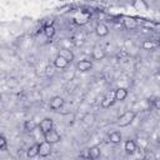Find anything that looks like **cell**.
<instances>
[{"instance_id": "6da1fadb", "label": "cell", "mask_w": 160, "mask_h": 160, "mask_svg": "<svg viewBox=\"0 0 160 160\" xmlns=\"http://www.w3.org/2000/svg\"><path fill=\"white\" fill-rule=\"evenodd\" d=\"M136 116V112L135 111H131V110H128L125 111L124 114H121L119 118H118V121H116V125L120 126V128H125V126H129L134 119Z\"/></svg>"}, {"instance_id": "7a4b0ae2", "label": "cell", "mask_w": 160, "mask_h": 160, "mask_svg": "<svg viewBox=\"0 0 160 160\" xmlns=\"http://www.w3.org/2000/svg\"><path fill=\"white\" fill-rule=\"evenodd\" d=\"M89 20H90V14L86 11H79L74 15V22L76 25H80V26L85 25L89 22Z\"/></svg>"}, {"instance_id": "3957f363", "label": "cell", "mask_w": 160, "mask_h": 160, "mask_svg": "<svg viewBox=\"0 0 160 160\" xmlns=\"http://www.w3.org/2000/svg\"><path fill=\"white\" fill-rule=\"evenodd\" d=\"M105 56H106V52H105V50H104L100 45H95V46L92 48V50H91V58H92V60L100 61V60H102Z\"/></svg>"}, {"instance_id": "277c9868", "label": "cell", "mask_w": 160, "mask_h": 160, "mask_svg": "<svg viewBox=\"0 0 160 160\" xmlns=\"http://www.w3.org/2000/svg\"><path fill=\"white\" fill-rule=\"evenodd\" d=\"M51 142H49V141H42V142H40L39 144V155L41 156V158H46V156H49L50 154H51Z\"/></svg>"}, {"instance_id": "5b68a950", "label": "cell", "mask_w": 160, "mask_h": 160, "mask_svg": "<svg viewBox=\"0 0 160 160\" xmlns=\"http://www.w3.org/2000/svg\"><path fill=\"white\" fill-rule=\"evenodd\" d=\"M52 128H54V121H52V119H50V118L42 119V120L40 121V124H39V129H40V131H41L42 134H45V132L52 130Z\"/></svg>"}, {"instance_id": "8992f818", "label": "cell", "mask_w": 160, "mask_h": 160, "mask_svg": "<svg viewBox=\"0 0 160 160\" xmlns=\"http://www.w3.org/2000/svg\"><path fill=\"white\" fill-rule=\"evenodd\" d=\"M115 101H116V99H115V91H110V92H108V94L105 95V98L101 100V108L108 109V108H110Z\"/></svg>"}, {"instance_id": "52a82bcc", "label": "cell", "mask_w": 160, "mask_h": 160, "mask_svg": "<svg viewBox=\"0 0 160 160\" xmlns=\"http://www.w3.org/2000/svg\"><path fill=\"white\" fill-rule=\"evenodd\" d=\"M44 139H45L46 141L51 142V144H56V142H59V141L61 140V136L59 135L58 131H55V130L52 129V130H50V131H48V132L44 134Z\"/></svg>"}, {"instance_id": "ba28073f", "label": "cell", "mask_w": 160, "mask_h": 160, "mask_svg": "<svg viewBox=\"0 0 160 160\" xmlns=\"http://www.w3.org/2000/svg\"><path fill=\"white\" fill-rule=\"evenodd\" d=\"M62 105H64V99L61 96H54V98H51V100L49 102V108L51 110H54V111L61 109Z\"/></svg>"}, {"instance_id": "9c48e42d", "label": "cell", "mask_w": 160, "mask_h": 160, "mask_svg": "<svg viewBox=\"0 0 160 160\" xmlns=\"http://www.w3.org/2000/svg\"><path fill=\"white\" fill-rule=\"evenodd\" d=\"M91 69H92V62L90 60H80L76 64V70L78 71L86 72V71H90Z\"/></svg>"}, {"instance_id": "30bf717a", "label": "cell", "mask_w": 160, "mask_h": 160, "mask_svg": "<svg viewBox=\"0 0 160 160\" xmlns=\"http://www.w3.org/2000/svg\"><path fill=\"white\" fill-rule=\"evenodd\" d=\"M122 25L125 29H129V30H134L138 28V21L134 19V18H130V16H125L122 19Z\"/></svg>"}, {"instance_id": "8fae6325", "label": "cell", "mask_w": 160, "mask_h": 160, "mask_svg": "<svg viewBox=\"0 0 160 160\" xmlns=\"http://www.w3.org/2000/svg\"><path fill=\"white\" fill-rule=\"evenodd\" d=\"M95 34L99 36V38H104L109 34V28L108 25H105L104 22H99L96 26H95Z\"/></svg>"}, {"instance_id": "7c38bea8", "label": "cell", "mask_w": 160, "mask_h": 160, "mask_svg": "<svg viewBox=\"0 0 160 160\" xmlns=\"http://www.w3.org/2000/svg\"><path fill=\"white\" fill-rule=\"evenodd\" d=\"M132 8L138 11H146L149 10V5L145 0H134L132 1Z\"/></svg>"}, {"instance_id": "4fadbf2b", "label": "cell", "mask_w": 160, "mask_h": 160, "mask_svg": "<svg viewBox=\"0 0 160 160\" xmlns=\"http://www.w3.org/2000/svg\"><path fill=\"white\" fill-rule=\"evenodd\" d=\"M58 55H60V56H62L65 60H68L69 62H71L72 60H74V54H72V51L70 50V49H66V48H61L60 50H59V54Z\"/></svg>"}, {"instance_id": "5bb4252c", "label": "cell", "mask_w": 160, "mask_h": 160, "mask_svg": "<svg viewBox=\"0 0 160 160\" xmlns=\"http://www.w3.org/2000/svg\"><path fill=\"white\" fill-rule=\"evenodd\" d=\"M124 150H125V152L129 154V155L134 154L135 150H136V144H135V141H134V140H130V139L126 140L125 144H124Z\"/></svg>"}, {"instance_id": "9a60e30c", "label": "cell", "mask_w": 160, "mask_h": 160, "mask_svg": "<svg viewBox=\"0 0 160 160\" xmlns=\"http://www.w3.org/2000/svg\"><path fill=\"white\" fill-rule=\"evenodd\" d=\"M54 65H55V68H56V69H65V68H68L69 61H68V60H65L62 56L58 55V56L55 58V60H54Z\"/></svg>"}, {"instance_id": "2e32d148", "label": "cell", "mask_w": 160, "mask_h": 160, "mask_svg": "<svg viewBox=\"0 0 160 160\" xmlns=\"http://www.w3.org/2000/svg\"><path fill=\"white\" fill-rule=\"evenodd\" d=\"M128 96V89L125 88H119L115 90V99L116 101H124Z\"/></svg>"}, {"instance_id": "e0dca14e", "label": "cell", "mask_w": 160, "mask_h": 160, "mask_svg": "<svg viewBox=\"0 0 160 160\" xmlns=\"http://www.w3.org/2000/svg\"><path fill=\"white\" fill-rule=\"evenodd\" d=\"M122 140V136H121V132L119 131H112L109 134V141L112 142V144H120Z\"/></svg>"}, {"instance_id": "ac0fdd59", "label": "cell", "mask_w": 160, "mask_h": 160, "mask_svg": "<svg viewBox=\"0 0 160 160\" xmlns=\"http://www.w3.org/2000/svg\"><path fill=\"white\" fill-rule=\"evenodd\" d=\"M81 121H82V124H84V125H86V126H91V125L95 122V115H94V114L88 112V114H85V115L82 116Z\"/></svg>"}, {"instance_id": "d6986e66", "label": "cell", "mask_w": 160, "mask_h": 160, "mask_svg": "<svg viewBox=\"0 0 160 160\" xmlns=\"http://www.w3.org/2000/svg\"><path fill=\"white\" fill-rule=\"evenodd\" d=\"M26 155H28V158H30V159L38 156V155H39V144H34V145H31V146L28 149Z\"/></svg>"}, {"instance_id": "ffe728a7", "label": "cell", "mask_w": 160, "mask_h": 160, "mask_svg": "<svg viewBox=\"0 0 160 160\" xmlns=\"http://www.w3.org/2000/svg\"><path fill=\"white\" fill-rule=\"evenodd\" d=\"M88 151H89V159H98L101 155V151L98 146H91L90 149H88Z\"/></svg>"}, {"instance_id": "44dd1931", "label": "cell", "mask_w": 160, "mask_h": 160, "mask_svg": "<svg viewBox=\"0 0 160 160\" xmlns=\"http://www.w3.org/2000/svg\"><path fill=\"white\" fill-rule=\"evenodd\" d=\"M55 28H54V25L52 24H48V25H45V28H44V34H45V36L46 38H49V39H51L54 35H55Z\"/></svg>"}, {"instance_id": "7402d4cb", "label": "cell", "mask_w": 160, "mask_h": 160, "mask_svg": "<svg viewBox=\"0 0 160 160\" xmlns=\"http://www.w3.org/2000/svg\"><path fill=\"white\" fill-rule=\"evenodd\" d=\"M36 126H38V124H36L34 120H26V121L24 122V129H25L26 131H29V132H32V131L36 129Z\"/></svg>"}, {"instance_id": "603a6c76", "label": "cell", "mask_w": 160, "mask_h": 160, "mask_svg": "<svg viewBox=\"0 0 160 160\" xmlns=\"http://www.w3.org/2000/svg\"><path fill=\"white\" fill-rule=\"evenodd\" d=\"M141 48L144 50H152L156 48V42H154L152 40H144L141 44Z\"/></svg>"}, {"instance_id": "cb8c5ba5", "label": "cell", "mask_w": 160, "mask_h": 160, "mask_svg": "<svg viewBox=\"0 0 160 160\" xmlns=\"http://www.w3.org/2000/svg\"><path fill=\"white\" fill-rule=\"evenodd\" d=\"M54 69H55V65H54V64H52V65H48V66L45 68V74H46V76H49V78L52 76L54 72H55Z\"/></svg>"}, {"instance_id": "d4e9b609", "label": "cell", "mask_w": 160, "mask_h": 160, "mask_svg": "<svg viewBox=\"0 0 160 160\" xmlns=\"http://www.w3.org/2000/svg\"><path fill=\"white\" fill-rule=\"evenodd\" d=\"M6 146H8V141H6L5 136L1 135V136H0V150H1V151L6 150Z\"/></svg>"}, {"instance_id": "484cf974", "label": "cell", "mask_w": 160, "mask_h": 160, "mask_svg": "<svg viewBox=\"0 0 160 160\" xmlns=\"http://www.w3.org/2000/svg\"><path fill=\"white\" fill-rule=\"evenodd\" d=\"M154 108L158 109V110H160V96L154 100Z\"/></svg>"}, {"instance_id": "4316f807", "label": "cell", "mask_w": 160, "mask_h": 160, "mask_svg": "<svg viewBox=\"0 0 160 160\" xmlns=\"http://www.w3.org/2000/svg\"><path fill=\"white\" fill-rule=\"evenodd\" d=\"M158 75H159V76H160V69H159V70H158Z\"/></svg>"}, {"instance_id": "83f0119b", "label": "cell", "mask_w": 160, "mask_h": 160, "mask_svg": "<svg viewBox=\"0 0 160 160\" xmlns=\"http://www.w3.org/2000/svg\"><path fill=\"white\" fill-rule=\"evenodd\" d=\"M159 45H160V41H159Z\"/></svg>"}]
</instances>
